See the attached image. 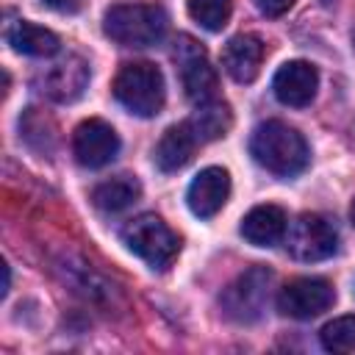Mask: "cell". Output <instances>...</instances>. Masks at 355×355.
Masks as SVG:
<instances>
[{
	"label": "cell",
	"mask_w": 355,
	"mask_h": 355,
	"mask_svg": "<svg viewBox=\"0 0 355 355\" xmlns=\"http://www.w3.org/2000/svg\"><path fill=\"white\" fill-rule=\"evenodd\" d=\"M250 155L272 175L291 178L300 175L308 166V144L302 133H297L291 125L280 119L261 122L250 136Z\"/></svg>",
	"instance_id": "1"
},
{
	"label": "cell",
	"mask_w": 355,
	"mask_h": 355,
	"mask_svg": "<svg viewBox=\"0 0 355 355\" xmlns=\"http://www.w3.org/2000/svg\"><path fill=\"white\" fill-rule=\"evenodd\" d=\"M166 11L155 3H116L105 11L103 31L122 47H150L166 33Z\"/></svg>",
	"instance_id": "2"
},
{
	"label": "cell",
	"mask_w": 355,
	"mask_h": 355,
	"mask_svg": "<svg viewBox=\"0 0 355 355\" xmlns=\"http://www.w3.org/2000/svg\"><path fill=\"white\" fill-rule=\"evenodd\" d=\"M114 97L136 116H155L164 108V75L150 61H130L114 78Z\"/></svg>",
	"instance_id": "3"
},
{
	"label": "cell",
	"mask_w": 355,
	"mask_h": 355,
	"mask_svg": "<svg viewBox=\"0 0 355 355\" xmlns=\"http://www.w3.org/2000/svg\"><path fill=\"white\" fill-rule=\"evenodd\" d=\"M122 241L130 252H136L144 263L153 269H166L178 252H180V239L178 233L155 214H139L122 227Z\"/></svg>",
	"instance_id": "4"
},
{
	"label": "cell",
	"mask_w": 355,
	"mask_h": 355,
	"mask_svg": "<svg viewBox=\"0 0 355 355\" xmlns=\"http://www.w3.org/2000/svg\"><path fill=\"white\" fill-rule=\"evenodd\" d=\"M269 283H272V272L266 266H250L222 291L219 297L222 313L239 324H250L261 319L269 300Z\"/></svg>",
	"instance_id": "5"
},
{
	"label": "cell",
	"mask_w": 355,
	"mask_h": 355,
	"mask_svg": "<svg viewBox=\"0 0 355 355\" xmlns=\"http://www.w3.org/2000/svg\"><path fill=\"white\" fill-rule=\"evenodd\" d=\"M286 250L297 261H324L338 250V230L322 214H300L286 230Z\"/></svg>",
	"instance_id": "6"
},
{
	"label": "cell",
	"mask_w": 355,
	"mask_h": 355,
	"mask_svg": "<svg viewBox=\"0 0 355 355\" xmlns=\"http://www.w3.org/2000/svg\"><path fill=\"white\" fill-rule=\"evenodd\" d=\"M172 58L180 69V80L186 89V97L194 103H208L216 94V72L202 50V44L197 39H191L189 33H180L175 39V50Z\"/></svg>",
	"instance_id": "7"
},
{
	"label": "cell",
	"mask_w": 355,
	"mask_h": 355,
	"mask_svg": "<svg viewBox=\"0 0 355 355\" xmlns=\"http://www.w3.org/2000/svg\"><path fill=\"white\" fill-rule=\"evenodd\" d=\"M336 302V291L324 277H294L277 294V311L291 319H311Z\"/></svg>",
	"instance_id": "8"
},
{
	"label": "cell",
	"mask_w": 355,
	"mask_h": 355,
	"mask_svg": "<svg viewBox=\"0 0 355 355\" xmlns=\"http://www.w3.org/2000/svg\"><path fill=\"white\" fill-rule=\"evenodd\" d=\"M36 86L47 100L72 103L89 86V64L80 55H61L36 75Z\"/></svg>",
	"instance_id": "9"
},
{
	"label": "cell",
	"mask_w": 355,
	"mask_h": 355,
	"mask_svg": "<svg viewBox=\"0 0 355 355\" xmlns=\"http://www.w3.org/2000/svg\"><path fill=\"white\" fill-rule=\"evenodd\" d=\"M119 153V136L116 130L92 116V119H83L75 133H72V155L80 166H89V169H100L105 164H111Z\"/></svg>",
	"instance_id": "10"
},
{
	"label": "cell",
	"mask_w": 355,
	"mask_h": 355,
	"mask_svg": "<svg viewBox=\"0 0 355 355\" xmlns=\"http://www.w3.org/2000/svg\"><path fill=\"white\" fill-rule=\"evenodd\" d=\"M230 197V175L222 166H205L186 191V202L191 208L194 216L200 219H211L222 211V205Z\"/></svg>",
	"instance_id": "11"
},
{
	"label": "cell",
	"mask_w": 355,
	"mask_h": 355,
	"mask_svg": "<svg viewBox=\"0 0 355 355\" xmlns=\"http://www.w3.org/2000/svg\"><path fill=\"white\" fill-rule=\"evenodd\" d=\"M319 86V72L308 61H286L275 78H272V92L283 105L302 108L313 100Z\"/></svg>",
	"instance_id": "12"
},
{
	"label": "cell",
	"mask_w": 355,
	"mask_h": 355,
	"mask_svg": "<svg viewBox=\"0 0 355 355\" xmlns=\"http://www.w3.org/2000/svg\"><path fill=\"white\" fill-rule=\"evenodd\" d=\"M263 42L255 33H239L233 36L222 50V67L225 72L239 83H252L263 64Z\"/></svg>",
	"instance_id": "13"
},
{
	"label": "cell",
	"mask_w": 355,
	"mask_h": 355,
	"mask_svg": "<svg viewBox=\"0 0 355 355\" xmlns=\"http://www.w3.org/2000/svg\"><path fill=\"white\" fill-rule=\"evenodd\" d=\"M197 144H200V139L194 136V130L189 128V122L172 125L158 139V144L153 150V161H155V166L161 172H178V169H183L191 161Z\"/></svg>",
	"instance_id": "14"
},
{
	"label": "cell",
	"mask_w": 355,
	"mask_h": 355,
	"mask_svg": "<svg viewBox=\"0 0 355 355\" xmlns=\"http://www.w3.org/2000/svg\"><path fill=\"white\" fill-rule=\"evenodd\" d=\"M241 236L255 247H272L286 236V211L280 205H255L241 219Z\"/></svg>",
	"instance_id": "15"
},
{
	"label": "cell",
	"mask_w": 355,
	"mask_h": 355,
	"mask_svg": "<svg viewBox=\"0 0 355 355\" xmlns=\"http://www.w3.org/2000/svg\"><path fill=\"white\" fill-rule=\"evenodd\" d=\"M8 44L22 55H36V58H50L61 50V42L53 31L28 19H19L8 28Z\"/></svg>",
	"instance_id": "16"
},
{
	"label": "cell",
	"mask_w": 355,
	"mask_h": 355,
	"mask_svg": "<svg viewBox=\"0 0 355 355\" xmlns=\"http://www.w3.org/2000/svg\"><path fill=\"white\" fill-rule=\"evenodd\" d=\"M139 194H141V183L133 175H116L92 189V202L105 214H116V211H125L128 205H133L139 200Z\"/></svg>",
	"instance_id": "17"
},
{
	"label": "cell",
	"mask_w": 355,
	"mask_h": 355,
	"mask_svg": "<svg viewBox=\"0 0 355 355\" xmlns=\"http://www.w3.org/2000/svg\"><path fill=\"white\" fill-rule=\"evenodd\" d=\"M189 128L194 130V136L200 139V144L205 141H214V139H222L230 125H233V111L227 103L222 100H208V103H200V108L186 119Z\"/></svg>",
	"instance_id": "18"
},
{
	"label": "cell",
	"mask_w": 355,
	"mask_h": 355,
	"mask_svg": "<svg viewBox=\"0 0 355 355\" xmlns=\"http://www.w3.org/2000/svg\"><path fill=\"white\" fill-rule=\"evenodd\" d=\"M19 130H22V139L39 153H50L53 144H55V125L39 108H28L25 111V116L19 119Z\"/></svg>",
	"instance_id": "19"
},
{
	"label": "cell",
	"mask_w": 355,
	"mask_h": 355,
	"mask_svg": "<svg viewBox=\"0 0 355 355\" xmlns=\"http://www.w3.org/2000/svg\"><path fill=\"white\" fill-rule=\"evenodd\" d=\"M186 8H189V17L205 28V31H222L230 19V11H233V0H186Z\"/></svg>",
	"instance_id": "20"
},
{
	"label": "cell",
	"mask_w": 355,
	"mask_h": 355,
	"mask_svg": "<svg viewBox=\"0 0 355 355\" xmlns=\"http://www.w3.org/2000/svg\"><path fill=\"white\" fill-rule=\"evenodd\" d=\"M319 341L327 352H352L355 349V316H338L319 330Z\"/></svg>",
	"instance_id": "21"
},
{
	"label": "cell",
	"mask_w": 355,
	"mask_h": 355,
	"mask_svg": "<svg viewBox=\"0 0 355 355\" xmlns=\"http://www.w3.org/2000/svg\"><path fill=\"white\" fill-rule=\"evenodd\" d=\"M294 3H297V0H255L258 11L266 14V17H280V14H286Z\"/></svg>",
	"instance_id": "22"
},
{
	"label": "cell",
	"mask_w": 355,
	"mask_h": 355,
	"mask_svg": "<svg viewBox=\"0 0 355 355\" xmlns=\"http://www.w3.org/2000/svg\"><path fill=\"white\" fill-rule=\"evenodd\" d=\"M42 3L50 6L53 11H61V14H75L83 6V0H42Z\"/></svg>",
	"instance_id": "23"
},
{
	"label": "cell",
	"mask_w": 355,
	"mask_h": 355,
	"mask_svg": "<svg viewBox=\"0 0 355 355\" xmlns=\"http://www.w3.org/2000/svg\"><path fill=\"white\" fill-rule=\"evenodd\" d=\"M8 286H11V272H8V266H3V294L8 291Z\"/></svg>",
	"instance_id": "24"
},
{
	"label": "cell",
	"mask_w": 355,
	"mask_h": 355,
	"mask_svg": "<svg viewBox=\"0 0 355 355\" xmlns=\"http://www.w3.org/2000/svg\"><path fill=\"white\" fill-rule=\"evenodd\" d=\"M349 216H352V225H355V202H352V211H349Z\"/></svg>",
	"instance_id": "25"
}]
</instances>
